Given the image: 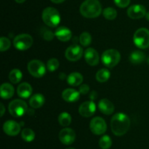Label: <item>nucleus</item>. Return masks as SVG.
Returning a JSON list of instances; mask_svg holds the SVG:
<instances>
[{
    "label": "nucleus",
    "instance_id": "nucleus-1",
    "mask_svg": "<svg viewBox=\"0 0 149 149\" xmlns=\"http://www.w3.org/2000/svg\"><path fill=\"white\" fill-rule=\"evenodd\" d=\"M130 127V120L125 113L118 112L115 114L111 121V131L115 135L122 136L126 134Z\"/></svg>",
    "mask_w": 149,
    "mask_h": 149
},
{
    "label": "nucleus",
    "instance_id": "nucleus-2",
    "mask_svg": "<svg viewBox=\"0 0 149 149\" xmlns=\"http://www.w3.org/2000/svg\"><path fill=\"white\" fill-rule=\"evenodd\" d=\"M80 13L87 18L98 17L102 12V6L98 0H85L81 4Z\"/></svg>",
    "mask_w": 149,
    "mask_h": 149
},
{
    "label": "nucleus",
    "instance_id": "nucleus-3",
    "mask_svg": "<svg viewBox=\"0 0 149 149\" xmlns=\"http://www.w3.org/2000/svg\"><path fill=\"white\" fill-rule=\"evenodd\" d=\"M42 20L47 26L52 28L56 27L61 22V15L56 9L48 7L42 12Z\"/></svg>",
    "mask_w": 149,
    "mask_h": 149
},
{
    "label": "nucleus",
    "instance_id": "nucleus-4",
    "mask_svg": "<svg viewBox=\"0 0 149 149\" xmlns=\"http://www.w3.org/2000/svg\"><path fill=\"white\" fill-rule=\"evenodd\" d=\"M121 59V55L118 51L115 49L106 50L103 53L101 60L103 64L109 68H113L119 64Z\"/></svg>",
    "mask_w": 149,
    "mask_h": 149
},
{
    "label": "nucleus",
    "instance_id": "nucleus-5",
    "mask_svg": "<svg viewBox=\"0 0 149 149\" xmlns=\"http://www.w3.org/2000/svg\"><path fill=\"white\" fill-rule=\"evenodd\" d=\"M133 42L138 48L145 49L149 47V31L146 28H141L135 32Z\"/></svg>",
    "mask_w": 149,
    "mask_h": 149
},
{
    "label": "nucleus",
    "instance_id": "nucleus-6",
    "mask_svg": "<svg viewBox=\"0 0 149 149\" xmlns=\"http://www.w3.org/2000/svg\"><path fill=\"white\" fill-rule=\"evenodd\" d=\"M9 112L14 117H21L28 110L27 104L22 99H14L10 103Z\"/></svg>",
    "mask_w": 149,
    "mask_h": 149
},
{
    "label": "nucleus",
    "instance_id": "nucleus-7",
    "mask_svg": "<svg viewBox=\"0 0 149 149\" xmlns=\"http://www.w3.org/2000/svg\"><path fill=\"white\" fill-rule=\"evenodd\" d=\"M33 44V38L28 34H21L15 37L13 45L19 51H26L30 48Z\"/></svg>",
    "mask_w": 149,
    "mask_h": 149
},
{
    "label": "nucleus",
    "instance_id": "nucleus-8",
    "mask_svg": "<svg viewBox=\"0 0 149 149\" xmlns=\"http://www.w3.org/2000/svg\"><path fill=\"white\" fill-rule=\"evenodd\" d=\"M28 71L33 77L39 78L45 75L46 67L42 61L34 59L28 64Z\"/></svg>",
    "mask_w": 149,
    "mask_h": 149
},
{
    "label": "nucleus",
    "instance_id": "nucleus-9",
    "mask_svg": "<svg viewBox=\"0 0 149 149\" xmlns=\"http://www.w3.org/2000/svg\"><path fill=\"white\" fill-rule=\"evenodd\" d=\"M90 130L93 134L96 135H100L106 132L107 129V125L103 118L101 117H95L90 121Z\"/></svg>",
    "mask_w": 149,
    "mask_h": 149
},
{
    "label": "nucleus",
    "instance_id": "nucleus-10",
    "mask_svg": "<svg viewBox=\"0 0 149 149\" xmlns=\"http://www.w3.org/2000/svg\"><path fill=\"white\" fill-rule=\"evenodd\" d=\"M58 137L63 144L68 145L72 144L75 141L76 133L72 129L64 128L61 130Z\"/></svg>",
    "mask_w": 149,
    "mask_h": 149
},
{
    "label": "nucleus",
    "instance_id": "nucleus-11",
    "mask_svg": "<svg viewBox=\"0 0 149 149\" xmlns=\"http://www.w3.org/2000/svg\"><path fill=\"white\" fill-rule=\"evenodd\" d=\"M83 50L79 45H73L68 47L65 51V57L71 61H76L80 59L82 56Z\"/></svg>",
    "mask_w": 149,
    "mask_h": 149
},
{
    "label": "nucleus",
    "instance_id": "nucleus-12",
    "mask_svg": "<svg viewBox=\"0 0 149 149\" xmlns=\"http://www.w3.org/2000/svg\"><path fill=\"white\" fill-rule=\"evenodd\" d=\"M127 15L132 19H140L146 16V10L145 7L141 4H134L128 8Z\"/></svg>",
    "mask_w": 149,
    "mask_h": 149
},
{
    "label": "nucleus",
    "instance_id": "nucleus-13",
    "mask_svg": "<svg viewBox=\"0 0 149 149\" xmlns=\"http://www.w3.org/2000/svg\"><path fill=\"white\" fill-rule=\"evenodd\" d=\"M96 111L95 104L93 101H87L81 104L79 108V114L83 117H90L94 115Z\"/></svg>",
    "mask_w": 149,
    "mask_h": 149
},
{
    "label": "nucleus",
    "instance_id": "nucleus-14",
    "mask_svg": "<svg viewBox=\"0 0 149 149\" xmlns=\"http://www.w3.org/2000/svg\"><path fill=\"white\" fill-rule=\"evenodd\" d=\"M20 128L21 127L18 123L12 120L7 121L3 125V130L4 133L10 136H15L18 134L20 131Z\"/></svg>",
    "mask_w": 149,
    "mask_h": 149
},
{
    "label": "nucleus",
    "instance_id": "nucleus-15",
    "mask_svg": "<svg viewBox=\"0 0 149 149\" xmlns=\"http://www.w3.org/2000/svg\"><path fill=\"white\" fill-rule=\"evenodd\" d=\"M84 58L89 65L95 66L99 62V54L95 49L89 48L84 53Z\"/></svg>",
    "mask_w": 149,
    "mask_h": 149
},
{
    "label": "nucleus",
    "instance_id": "nucleus-16",
    "mask_svg": "<svg viewBox=\"0 0 149 149\" xmlns=\"http://www.w3.org/2000/svg\"><path fill=\"white\" fill-rule=\"evenodd\" d=\"M98 108L101 112L106 115H111L114 111V105L108 99H100L98 103Z\"/></svg>",
    "mask_w": 149,
    "mask_h": 149
},
{
    "label": "nucleus",
    "instance_id": "nucleus-17",
    "mask_svg": "<svg viewBox=\"0 0 149 149\" xmlns=\"http://www.w3.org/2000/svg\"><path fill=\"white\" fill-rule=\"evenodd\" d=\"M62 97L68 102H77L79 99L80 92L74 89H66L63 91Z\"/></svg>",
    "mask_w": 149,
    "mask_h": 149
},
{
    "label": "nucleus",
    "instance_id": "nucleus-18",
    "mask_svg": "<svg viewBox=\"0 0 149 149\" xmlns=\"http://www.w3.org/2000/svg\"><path fill=\"white\" fill-rule=\"evenodd\" d=\"M55 35L59 40L62 41V42H67V41L70 40L71 36H72V34L69 29L65 26H61L56 29Z\"/></svg>",
    "mask_w": 149,
    "mask_h": 149
},
{
    "label": "nucleus",
    "instance_id": "nucleus-19",
    "mask_svg": "<svg viewBox=\"0 0 149 149\" xmlns=\"http://www.w3.org/2000/svg\"><path fill=\"white\" fill-rule=\"evenodd\" d=\"M17 93L20 97L27 99L32 93V87L29 83H23L17 86Z\"/></svg>",
    "mask_w": 149,
    "mask_h": 149
},
{
    "label": "nucleus",
    "instance_id": "nucleus-20",
    "mask_svg": "<svg viewBox=\"0 0 149 149\" xmlns=\"http://www.w3.org/2000/svg\"><path fill=\"white\" fill-rule=\"evenodd\" d=\"M0 94L2 99H10L14 94V88L10 83H3L0 88Z\"/></svg>",
    "mask_w": 149,
    "mask_h": 149
},
{
    "label": "nucleus",
    "instance_id": "nucleus-21",
    "mask_svg": "<svg viewBox=\"0 0 149 149\" xmlns=\"http://www.w3.org/2000/svg\"><path fill=\"white\" fill-rule=\"evenodd\" d=\"M45 102V96L42 94H41V93H36L29 100V104H30L31 107H32L33 108H35V109L39 108L42 106H43Z\"/></svg>",
    "mask_w": 149,
    "mask_h": 149
},
{
    "label": "nucleus",
    "instance_id": "nucleus-22",
    "mask_svg": "<svg viewBox=\"0 0 149 149\" xmlns=\"http://www.w3.org/2000/svg\"><path fill=\"white\" fill-rule=\"evenodd\" d=\"M83 81V76L79 72H72L67 77V82L72 86H79Z\"/></svg>",
    "mask_w": 149,
    "mask_h": 149
},
{
    "label": "nucleus",
    "instance_id": "nucleus-23",
    "mask_svg": "<svg viewBox=\"0 0 149 149\" xmlns=\"http://www.w3.org/2000/svg\"><path fill=\"white\" fill-rule=\"evenodd\" d=\"M146 55L143 52L140 51H135L130 56V61L134 64H139L145 61Z\"/></svg>",
    "mask_w": 149,
    "mask_h": 149
},
{
    "label": "nucleus",
    "instance_id": "nucleus-24",
    "mask_svg": "<svg viewBox=\"0 0 149 149\" xmlns=\"http://www.w3.org/2000/svg\"><path fill=\"white\" fill-rule=\"evenodd\" d=\"M22 77H23V74L18 69H13L9 74V79L14 84L19 83L21 80Z\"/></svg>",
    "mask_w": 149,
    "mask_h": 149
},
{
    "label": "nucleus",
    "instance_id": "nucleus-25",
    "mask_svg": "<svg viewBox=\"0 0 149 149\" xmlns=\"http://www.w3.org/2000/svg\"><path fill=\"white\" fill-rule=\"evenodd\" d=\"M111 77V73L107 69H101L96 74V80L100 83L106 82Z\"/></svg>",
    "mask_w": 149,
    "mask_h": 149
},
{
    "label": "nucleus",
    "instance_id": "nucleus-26",
    "mask_svg": "<svg viewBox=\"0 0 149 149\" xmlns=\"http://www.w3.org/2000/svg\"><path fill=\"white\" fill-rule=\"evenodd\" d=\"M58 122L62 127H68L71 123V116L69 113L63 112L58 116Z\"/></svg>",
    "mask_w": 149,
    "mask_h": 149
},
{
    "label": "nucleus",
    "instance_id": "nucleus-27",
    "mask_svg": "<svg viewBox=\"0 0 149 149\" xmlns=\"http://www.w3.org/2000/svg\"><path fill=\"white\" fill-rule=\"evenodd\" d=\"M21 137L26 142H31L35 138V133L31 129L25 128L22 130Z\"/></svg>",
    "mask_w": 149,
    "mask_h": 149
},
{
    "label": "nucleus",
    "instance_id": "nucleus-28",
    "mask_svg": "<svg viewBox=\"0 0 149 149\" xmlns=\"http://www.w3.org/2000/svg\"><path fill=\"white\" fill-rule=\"evenodd\" d=\"M98 144L102 149H109L112 145L111 138L109 135H103L99 140Z\"/></svg>",
    "mask_w": 149,
    "mask_h": 149
},
{
    "label": "nucleus",
    "instance_id": "nucleus-29",
    "mask_svg": "<svg viewBox=\"0 0 149 149\" xmlns=\"http://www.w3.org/2000/svg\"><path fill=\"white\" fill-rule=\"evenodd\" d=\"M103 15L107 20H113L117 16V12L113 7H107L103 10Z\"/></svg>",
    "mask_w": 149,
    "mask_h": 149
},
{
    "label": "nucleus",
    "instance_id": "nucleus-30",
    "mask_svg": "<svg viewBox=\"0 0 149 149\" xmlns=\"http://www.w3.org/2000/svg\"><path fill=\"white\" fill-rule=\"evenodd\" d=\"M79 42L81 45L86 47L90 45L92 42V37L88 32H83L79 37Z\"/></svg>",
    "mask_w": 149,
    "mask_h": 149
},
{
    "label": "nucleus",
    "instance_id": "nucleus-31",
    "mask_svg": "<svg viewBox=\"0 0 149 149\" xmlns=\"http://www.w3.org/2000/svg\"><path fill=\"white\" fill-rule=\"evenodd\" d=\"M47 70L49 72H55L59 67V61H58V60L57 58H50L47 61Z\"/></svg>",
    "mask_w": 149,
    "mask_h": 149
},
{
    "label": "nucleus",
    "instance_id": "nucleus-32",
    "mask_svg": "<svg viewBox=\"0 0 149 149\" xmlns=\"http://www.w3.org/2000/svg\"><path fill=\"white\" fill-rule=\"evenodd\" d=\"M10 45H11V42L8 38L4 37H1L0 39V51L1 52H4V51L8 50L10 48Z\"/></svg>",
    "mask_w": 149,
    "mask_h": 149
},
{
    "label": "nucleus",
    "instance_id": "nucleus-33",
    "mask_svg": "<svg viewBox=\"0 0 149 149\" xmlns=\"http://www.w3.org/2000/svg\"><path fill=\"white\" fill-rule=\"evenodd\" d=\"M42 36L45 40L47 41L52 40L54 37L53 33L49 29H44V32H42Z\"/></svg>",
    "mask_w": 149,
    "mask_h": 149
},
{
    "label": "nucleus",
    "instance_id": "nucleus-34",
    "mask_svg": "<svg viewBox=\"0 0 149 149\" xmlns=\"http://www.w3.org/2000/svg\"><path fill=\"white\" fill-rule=\"evenodd\" d=\"M114 3L120 8H125L129 5L130 0H114Z\"/></svg>",
    "mask_w": 149,
    "mask_h": 149
},
{
    "label": "nucleus",
    "instance_id": "nucleus-35",
    "mask_svg": "<svg viewBox=\"0 0 149 149\" xmlns=\"http://www.w3.org/2000/svg\"><path fill=\"white\" fill-rule=\"evenodd\" d=\"M90 91V87L88 85L83 84L79 87V92L81 94H87Z\"/></svg>",
    "mask_w": 149,
    "mask_h": 149
},
{
    "label": "nucleus",
    "instance_id": "nucleus-36",
    "mask_svg": "<svg viewBox=\"0 0 149 149\" xmlns=\"http://www.w3.org/2000/svg\"><path fill=\"white\" fill-rule=\"evenodd\" d=\"M90 98L91 100L95 99L96 98H97V93H96V91L91 92V93H90Z\"/></svg>",
    "mask_w": 149,
    "mask_h": 149
},
{
    "label": "nucleus",
    "instance_id": "nucleus-37",
    "mask_svg": "<svg viewBox=\"0 0 149 149\" xmlns=\"http://www.w3.org/2000/svg\"><path fill=\"white\" fill-rule=\"evenodd\" d=\"M0 106H1V116H3L4 113V107L2 103H0Z\"/></svg>",
    "mask_w": 149,
    "mask_h": 149
},
{
    "label": "nucleus",
    "instance_id": "nucleus-38",
    "mask_svg": "<svg viewBox=\"0 0 149 149\" xmlns=\"http://www.w3.org/2000/svg\"><path fill=\"white\" fill-rule=\"evenodd\" d=\"M51 1H52L53 3H55V4H60V3H62L63 1H65V0H50Z\"/></svg>",
    "mask_w": 149,
    "mask_h": 149
},
{
    "label": "nucleus",
    "instance_id": "nucleus-39",
    "mask_svg": "<svg viewBox=\"0 0 149 149\" xmlns=\"http://www.w3.org/2000/svg\"><path fill=\"white\" fill-rule=\"evenodd\" d=\"M15 1L17 3H19V4H21V3L24 2V1H26V0H15Z\"/></svg>",
    "mask_w": 149,
    "mask_h": 149
},
{
    "label": "nucleus",
    "instance_id": "nucleus-40",
    "mask_svg": "<svg viewBox=\"0 0 149 149\" xmlns=\"http://www.w3.org/2000/svg\"><path fill=\"white\" fill-rule=\"evenodd\" d=\"M146 18L147 20H148L149 21V11L147 12L146 14Z\"/></svg>",
    "mask_w": 149,
    "mask_h": 149
},
{
    "label": "nucleus",
    "instance_id": "nucleus-41",
    "mask_svg": "<svg viewBox=\"0 0 149 149\" xmlns=\"http://www.w3.org/2000/svg\"><path fill=\"white\" fill-rule=\"evenodd\" d=\"M66 149H75V148H68Z\"/></svg>",
    "mask_w": 149,
    "mask_h": 149
},
{
    "label": "nucleus",
    "instance_id": "nucleus-42",
    "mask_svg": "<svg viewBox=\"0 0 149 149\" xmlns=\"http://www.w3.org/2000/svg\"><path fill=\"white\" fill-rule=\"evenodd\" d=\"M147 63H148V64H149V58H148V59H147Z\"/></svg>",
    "mask_w": 149,
    "mask_h": 149
}]
</instances>
